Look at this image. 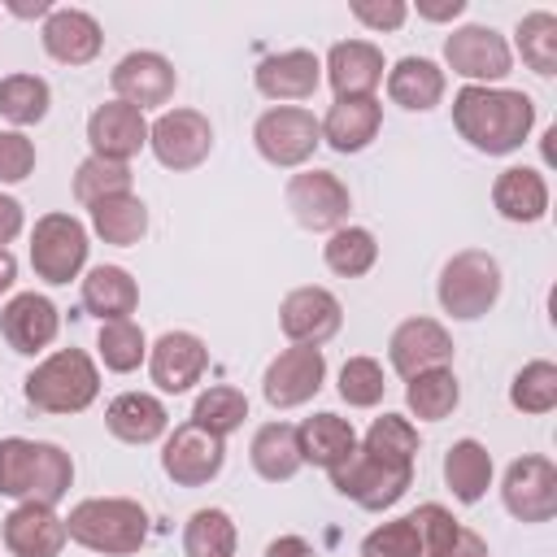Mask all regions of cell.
Returning <instances> with one entry per match:
<instances>
[{"instance_id":"cell-1","label":"cell","mask_w":557,"mask_h":557,"mask_svg":"<svg viewBox=\"0 0 557 557\" xmlns=\"http://www.w3.org/2000/svg\"><path fill=\"white\" fill-rule=\"evenodd\" d=\"M453 126L457 135L487 152V157H505L513 148H522V139L535 126V100L527 91H509V87H474L466 83L453 96Z\"/></svg>"},{"instance_id":"cell-2","label":"cell","mask_w":557,"mask_h":557,"mask_svg":"<svg viewBox=\"0 0 557 557\" xmlns=\"http://www.w3.org/2000/svg\"><path fill=\"white\" fill-rule=\"evenodd\" d=\"M74 483V461L57 444L9 435L0 440V496L57 505Z\"/></svg>"},{"instance_id":"cell-3","label":"cell","mask_w":557,"mask_h":557,"mask_svg":"<svg viewBox=\"0 0 557 557\" xmlns=\"http://www.w3.org/2000/svg\"><path fill=\"white\" fill-rule=\"evenodd\" d=\"M65 535L91 553L126 557L139 553V544L148 540V513L139 500L126 496H91L65 513Z\"/></svg>"},{"instance_id":"cell-4","label":"cell","mask_w":557,"mask_h":557,"mask_svg":"<svg viewBox=\"0 0 557 557\" xmlns=\"http://www.w3.org/2000/svg\"><path fill=\"white\" fill-rule=\"evenodd\" d=\"M100 392V370L83 348H61L26 374V400L44 413H83Z\"/></svg>"},{"instance_id":"cell-5","label":"cell","mask_w":557,"mask_h":557,"mask_svg":"<svg viewBox=\"0 0 557 557\" xmlns=\"http://www.w3.org/2000/svg\"><path fill=\"white\" fill-rule=\"evenodd\" d=\"M435 292H440L444 313H453V318H461V322H474V318H483V313L496 305V296H500V265H496L492 252L466 248V252H457V257L444 261Z\"/></svg>"},{"instance_id":"cell-6","label":"cell","mask_w":557,"mask_h":557,"mask_svg":"<svg viewBox=\"0 0 557 557\" xmlns=\"http://www.w3.org/2000/svg\"><path fill=\"white\" fill-rule=\"evenodd\" d=\"M326 474H331L335 492L357 500L361 509H392L409 492V483H413V466H392V461H383V457H374L366 448H352Z\"/></svg>"},{"instance_id":"cell-7","label":"cell","mask_w":557,"mask_h":557,"mask_svg":"<svg viewBox=\"0 0 557 557\" xmlns=\"http://www.w3.org/2000/svg\"><path fill=\"white\" fill-rule=\"evenodd\" d=\"M30 265L44 283L61 287L87 265V231L74 213H44L30 231Z\"/></svg>"},{"instance_id":"cell-8","label":"cell","mask_w":557,"mask_h":557,"mask_svg":"<svg viewBox=\"0 0 557 557\" xmlns=\"http://www.w3.org/2000/svg\"><path fill=\"white\" fill-rule=\"evenodd\" d=\"M252 144L257 152L270 161V165H305L313 157V148L322 144V131H318V117L309 109H296V104H278V109H265L252 126Z\"/></svg>"},{"instance_id":"cell-9","label":"cell","mask_w":557,"mask_h":557,"mask_svg":"<svg viewBox=\"0 0 557 557\" xmlns=\"http://www.w3.org/2000/svg\"><path fill=\"white\" fill-rule=\"evenodd\" d=\"M287 209L305 231H339L352 209V196L339 183V174L305 170V174H292L287 183Z\"/></svg>"},{"instance_id":"cell-10","label":"cell","mask_w":557,"mask_h":557,"mask_svg":"<svg viewBox=\"0 0 557 557\" xmlns=\"http://www.w3.org/2000/svg\"><path fill=\"white\" fill-rule=\"evenodd\" d=\"M444 61H448L453 74L470 78L474 87H487V83L509 74L513 52H509L505 35H496L492 26H457L444 39Z\"/></svg>"},{"instance_id":"cell-11","label":"cell","mask_w":557,"mask_h":557,"mask_svg":"<svg viewBox=\"0 0 557 557\" xmlns=\"http://www.w3.org/2000/svg\"><path fill=\"white\" fill-rule=\"evenodd\" d=\"M148 144L165 170H196L213 148V126L196 109H165L148 126Z\"/></svg>"},{"instance_id":"cell-12","label":"cell","mask_w":557,"mask_h":557,"mask_svg":"<svg viewBox=\"0 0 557 557\" xmlns=\"http://www.w3.org/2000/svg\"><path fill=\"white\" fill-rule=\"evenodd\" d=\"M322 379H326V357L322 348H309V344H292L283 348L270 366H265V379H261V392L274 409H296L305 400H313L322 392Z\"/></svg>"},{"instance_id":"cell-13","label":"cell","mask_w":557,"mask_h":557,"mask_svg":"<svg viewBox=\"0 0 557 557\" xmlns=\"http://www.w3.org/2000/svg\"><path fill=\"white\" fill-rule=\"evenodd\" d=\"M222 461H226L222 435H209V431L196 426V422L174 426V435H170L165 448H161V470H165L178 487H205L209 479H218Z\"/></svg>"},{"instance_id":"cell-14","label":"cell","mask_w":557,"mask_h":557,"mask_svg":"<svg viewBox=\"0 0 557 557\" xmlns=\"http://www.w3.org/2000/svg\"><path fill=\"white\" fill-rule=\"evenodd\" d=\"M505 509L518 522H548L557 513V466L548 457H518L500 483Z\"/></svg>"},{"instance_id":"cell-15","label":"cell","mask_w":557,"mask_h":557,"mask_svg":"<svg viewBox=\"0 0 557 557\" xmlns=\"http://www.w3.org/2000/svg\"><path fill=\"white\" fill-rule=\"evenodd\" d=\"M339 322H344V309L326 287H296L278 305V326H283V335L292 344L322 348L339 331Z\"/></svg>"},{"instance_id":"cell-16","label":"cell","mask_w":557,"mask_h":557,"mask_svg":"<svg viewBox=\"0 0 557 557\" xmlns=\"http://www.w3.org/2000/svg\"><path fill=\"white\" fill-rule=\"evenodd\" d=\"M109 83H113V91H117V100L122 104H131V109H157V104H165L170 96H174V65L161 57V52H126L117 65H113V74H109Z\"/></svg>"},{"instance_id":"cell-17","label":"cell","mask_w":557,"mask_h":557,"mask_svg":"<svg viewBox=\"0 0 557 557\" xmlns=\"http://www.w3.org/2000/svg\"><path fill=\"white\" fill-rule=\"evenodd\" d=\"M387 357H392V370L400 379H413L422 370H440L453 361V335L435 318H409L392 331Z\"/></svg>"},{"instance_id":"cell-18","label":"cell","mask_w":557,"mask_h":557,"mask_svg":"<svg viewBox=\"0 0 557 557\" xmlns=\"http://www.w3.org/2000/svg\"><path fill=\"white\" fill-rule=\"evenodd\" d=\"M205 366H209V348L191 331H165L148 352V374L161 392H187L191 383H200Z\"/></svg>"},{"instance_id":"cell-19","label":"cell","mask_w":557,"mask_h":557,"mask_svg":"<svg viewBox=\"0 0 557 557\" xmlns=\"http://www.w3.org/2000/svg\"><path fill=\"white\" fill-rule=\"evenodd\" d=\"M87 139H91V157L104 161H131L144 144H148V122L139 109L109 100L87 117Z\"/></svg>"},{"instance_id":"cell-20","label":"cell","mask_w":557,"mask_h":557,"mask_svg":"<svg viewBox=\"0 0 557 557\" xmlns=\"http://www.w3.org/2000/svg\"><path fill=\"white\" fill-rule=\"evenodd\" d=\"M0 331L13 344V352H39L57 339L61 331V313L48 296L39 292H17L4 309H0Z\"/></svg>"},{"instance_id":"cell-21","label":"cell","mask_w":557,"mask_h":557,"mask_svg":"<svg viewBox=\"0 0 557 557\" xmlns=\"http://www.w3.org/2000/svg\"><path fill=\"white\" fill-rule=\"evenodd\" d=\"M65 518H57L52 505H35L22 500L9 518H4V544L13 557H57L65 548Z\"/></svg>"},{"instance_id":"cell-22","label":"cell","mask_w":557,"mask_h":557,"mask_svg":"<svg viewBox=\"0 0 557 557\" xmlns=\"http://www.w3.org/2000/svg\"><path fill=\"white\" fill-rule=\"evenodd\" d=\"M100 44H104L100 22L91 13H83V9H52L44 17V48L61 65H87V61H96L100 57Z\"/></svg>"},{"instance_id":"cell-23","label":"cell","mask_w":557,"mask_h":557,"mask_svg":"<svg viewBox=\"0 0 557 557\" xmlns=\"http://www.w3.org/2000/svg\"><path fill=\"white\" fill-rule=\"evenodd\" d=\"M252 78H257V91L270 100H309L322 83V61L305 48H287L265 57Z\"/></svg>"},{"instance_id":"cell-24","label":"cell","mask_w":557,"mask_h":557,"mask_svg":"<svg viewBox=\"0 0 557 557\" xmlns=\"http://www.w3.org/2000/svg\"><path fill=\"white\" fill-rule=\"evenodd\" d=\"M326 78L335 87V100L374 96V87L383 83V52L366 39H344L326 52Z\"/></svg>"},{"instance_id":"cell-25","label":"cell","mask_w":557,"mask_h":557,"mask_svg":"<svg viewBox=\"0 0 557 557\" xmlns=\"http://www.w3.org/2000/svg\"><path fill=\"white\" fill-rule=\"evenodd\" d=\"M383 126V104L374 96H352V100H335L326 109V117L318 122L322 139L335 152H361Z\"/></svg>"},{"instance_id":"cell-26","label":"cell","mask_w":557,"mask_h":557,"mask_svg":"<svg viewBox=\"0 0 557 557\" xmlns=\"http://www.w3.org/2000/svg\"><path fill=\"white\" fill-rule=\"evenodd\" d=\"M492 205L509 222H540L548 213V183L531 165H509L492 183Z\"/></svg>"},{"instance_id":"cell-27","label":"cell","mask_w":557,"mask_h":557,"mask_svg":"<svg viewBox=\"0 0 557 557\" xmlns=\"http://www.w3.org/2000/svg\"><path fill=\"white\" fill-rule=\"evenodd\" d=\"M104 426H109L122 444H152V440L165 435L170 413H165V405H161L157 396H148V392H122L117 400H109Z\"/></svg>"},{"instance_id":"cell-28","label":"cell","mask_w":557,"mask_h":557,"mask_svg":"<svg viewBox=\"0 0 557 557\" xmlns=\"http://www.w3.org/2000/svg\"><path fill=\"white\" fill-rule=\"evenodd\" d=\"M139 305V287L122 265H96L83 278V309L100 322H122Z\"/></svg>"},{"instance_id":"cell-29","label":"cell","mask_w":557,"mask_h":557,"mask_svg":"<svg viewBox=\"0 0 557 557\" xmlns=\"http://www.w3.org/2000/svg\"><path fill=\"white\" fill-rule=\"evenodd\" d=\"M387 96L400 104V109H413V113H426L444 100V70L426 57H400L392 70H387Z\"/></svg>"},{"instance_id":"cell-30","label":"cell","mask_w":557,"mask_h":557,"mask_svg":"<svg viewBox=\"0 0 557 557\" xmlns=\"http://www.w3.org/2000/svg\"><path fill=\"white\" fill-rule=\"evenodd\" d=\"M296 444H300V457L322 466V470H335L352 448H357V431L348 418L339 413H313L296 426Z\"/></svg>"},{"instance_id":"cell-31","label":"cell","mask_w":557,"mask_h":557,"mask_svg":"<svg viewBox=\"0 0 557 557\" xmlns=\"http://www.w3.org/2000/svg\"><path fill=\"white\" fill-rule=\"evenodd\" d=\"M91 231L104 239V244H117V248H131L144 239L148 231V209L135 191H117V196H104L91 205Z\"/></svg>"},{"instance_id":"cell-32","label":"cell","mask_w":557,"mask_h":557,"mask_svg":"<svg viewBox=\"0 0 557 557\" xmlns=\"http://www.w3.org/2000/svg\"><path fill=\"white\" fill-rule=\"evenodd\" d=\"M248 453H252V470L261 479H270V483H283V479H292L305 466L300 444H296V426H287V422H265L252 435Z\"/></svg>"},{"instance_id":"cell-33","label":"cell","mask_w":557,"mask_h":557,"mask_svg":"<svg viewBox=\"0 0 557 557\" xmlns=\"http://www.w3.org/2000/svg\"><path fill=\"white\" fill-rule=\"evenodd\" d=\"M444 483L453 487L457 500L474 505L492 487V453L479 440H457L444 457Z\"/></svg>"},{"instance_id":"cell-34","label":"cell","mask_w":557,"mask_h":557,"mask_svg":"<svg viewBox=\"0 0 557 557\" xmlns=\"http://www.w3.org/2000/svg\"><path fill=\"white\" fill-rule=\"evenodd\" d=\"M405 383H409V387H405V405H409V413L422 418V422H440V418H448V413L457 409V400H461L457 374H453L448 366H440V370H422V374H413V379H405Z\"/></svg>"},{"instance_id":"cell-35","label":"cell","mask_w":557,"mask_h":557,"mask_svg":"<svg viewBox=\"0 0 557 557\" xmlns=\"http://www.w3.org/2000/svg\"><path fill=\"white\" fill-rule=\"evenodd\" d=\"M235 522L226 509H196L183 527L187 557H235Z\"/></svg>"},{"instance_id":"cell-36","label":"cell","mask_w":557,"mask_h":557,"mask_svg":"<svg viewBox=\"0 0 557 557\" xmlns=\"http://www.w3.org/2000/svg\"><path fill=\"white\" fill-rule=\"evenodd\" d=\"M52 104V91L39 74H9L0 78V117H9L13 126H35L44 122Z\"/></svg>"},{"instance_id":"cell-37","label":"cell","mask_w":557,"mask_h":557,"mask_svg":"<svg viewBox=\"0 0 557 557\" xmlns=\"http://www.w3.org/2000/svg\"><path fill=\"white\" fill-rule=\"evenodd\" d=\"M322 257L326 265L339 274V278H361L374 261H379V244L366 226H339L331 231V239L322 244Z\"/></svg>"},{"instance_id":"cell-38","label":"cell","mask_w":557,"mask_h":557,"mask_svg":"<svg viewBox=\"0 0 557 557\" xmlns=\"http://www.w3.org/2000/svg\"><path fill=\"white\" fill-rule=\"evenodd\" d=\"M361 448L383 457V461H392V466H413V457H418V426L409 418H400V413H383V418L370 422Z\"/></svg>"},{"instance_id":"cell-39","label":"cell","mask_w":557,"mask_h":557,"mask_svg":"<svg viewBox=\"0 0 557 557\" xmlns=\"http://www.w3.org/2000/svg\"><path fill=\"white\" fill-rule=\"evenodd\" d=\"M244 418H248V396H244L239 387H226V383L209 387V392L196 400V409H191V422L205 426L209 435H222V440H226L235 426H244Z\"/></svg>"},{"instance_id":"cell-40","label":"cell","mask_w":557,"mask_h":557,"mask_svg":"<svg viewBox=\"0 0 557 557\" xmlns=\"http://www.w3.org/2000/svg\"><path fill=\"white\" fill-rule=\"evenodd\" d=\"M518 52L535 74H557V17L535 9L518 22Z\"/></svg>"},{"instance_id":"cell-41","label":"cell","mask_w":557,"mask_h":557,"mask_svg":"<svg viewBox=\"0 0 557 557\" xmlns=\"http://www.w3.org/2000/svg\"><path fill=\"white\" fill-rule=\"evenodd\" d=\"M96 348H100L104 370H113V374H131V370L148 357V339H144V331H139L131 318H122V322H100Z\"/></svg>"},{"instance_id":"cell-42","label":"cell","mask_w":557,"mask_h":557,"mask_svg":"<svg viewBox=\"0 0 557 557\" xmlns=\"http://www.w3.org/2000/svg\"><path fill=\"white\" fill-rule=\"evenodd\" d=\"M117 191H131V165L126 161H104V157H87L78 170H74V200L78 205H96L104 196H117Z\"/></svg>"},{"instance_id":"cell-43","label":"cell","mask_w":557,"mask_h":557,"mask_svg":"<svg viewBox=\"0 0 557 557\" xmlns=\"http://www.w3.org/2000/svg\"><path fill=\"white\" fill-rule=\"evenodd\" d=\"M509 405L522 413H548L557 405V366L553 361H527L509 383Z\"/></svg>"},{"instance_id":"cell-44","label":"cell","mask_w":557,"mask_h":557,"mask_svg":"<svg viewBox=\"0 0 557 557\" xmlns=\"http://www.w3.org/2000/svg\"><path fill=\"white\" fill-rule=\"evenodd\" d=\"M383 392H387V383H383V366H379L374 357H348V361L339 366V396H344L352 409L379 405Z\"/></svg>"},{"instance_id":"cell-45","label":"cell","mask_w":557,"mask_h":557,"mask_svg":"<svg viewBox=\"0 0 557 557\" xmlns=\"http://www.w3.org/2000/svg\"><path fill=\"white\" fill-rule=\"evenodd\" d=\"M361 557H422V540H418V527L413 518H392L383 527H374L366 540H361Z\"/></svg>"},{"instance_id":"cell-46","label":"cell","mask_w":557,"mask_h":557,"mask_svg":"<svg viewBox=\"0 0 557 557\" xmlns=\"http://www.w3.org/2000/svg\"><path fill=\"white\" fill-rule=\"evenodd\" d=\"M409 518H413V527H418L422 557H448V548H453L457 535H461V522H457L444 505H418Z\"/></svg>"},{"instance_id":"cell-47","label":"cell","mask_w":557,"mask_h":557,"mask_svg":"<svg viewBox=\"0 0 557 557\" xmlns=\"http://www.w3.org/2000/svg\"><path fill=\"white\" fill-rule=\"evenodd\" d=\"M35 170V144L22 131H0V183H22Z\"/></svg>"},{"instance_id":"cell-48","label":"cell","mask_w":557,"mask_h":557,"mask_svg":"<svg viewBox=\"0 0 557 557\" xmlns=\"http://www.w3.org/2000/svg\"><path fill=\"white\" fill-rule=\"evenodd\" d=\"M352 17L370 30H396L409 17L405 0H352Z\"/></svg>"},{"instance_id":"cell-49","label":"cell","mask_w":557,"mask_h":557,"mask_svg":"<svg viewBox=\"0 0 557 557\" xmlns=\"http://www.w3.org/2000/svg\"><path fill=\"white\" fill-rule=\"evenodd\" d=\"M466 13V0H418V17H426V22H453V17H461Z\"/></svg>"},{"instance_id":"cell-50","label":"cell","mask_w":557,"mask_h":557,"mask_svg":"<svg viewBox=\"0 0 557 557\" xmlns=\"http://www.w3.org/2000/svg\"><path fill=\"white\" fill-rule=\"evenodd\" d=\"M17 231H22V205L13 196H0V248L17 239Z\"/></svg>"},{"instance_id":"cell-51","label":"cell","mask_w":557,"mask_h":557,"mask_svg":"<svg viewBox=\"0 0 557 557\" xmlns=\"http://www.w3.org/2000/svg\"><path fill=\"white\" fill-rule=\"evenodd\" d=\"M448 557H487V540H483L479 531L461 527V535H457V544L448 548Z\"/></svg>"},{"instance_id":"cell-52","label":"cell","mask_w":557,"mask_h":557,"mask_svg":"<svg viewBox=\"0 0 557 557\" xmlns=\"http://www.w3.org/2000/svg\"><path fill=\"white\" fill-rule=\"evenodd\" d=\"M265 557H313V548L300 535H278L265 544Z\"/></svg>"},{"instance_id":"cell-53","label":"cell","mask_w":557,"mask_h":557,"mask_svg":"<svg viewBox=\"0 0 557 557\" xmlns=\"http://www.w3.org/2000/svg\"><path fill=\"white\" fill-rule=\"evenodd\" d=\"M4 9H9V13H17V17H48V13H52V4H48V0H35V4H30V0H9Z\"/></svg>"},{"instance_id":"cell-54","label":"cell","mask_w":557,"mask_h":557,"mask_svg":"<svg viewBox=\"0 0 557 557\" xmlns=\"http://www.w3.org/2000/svg\"><path fill=\"white\" fill-rule=\"evenodd\" d=\"M13 278H17V261H13L9 248H0V296L13 287Z\"/></svg>"}]
</instances>
